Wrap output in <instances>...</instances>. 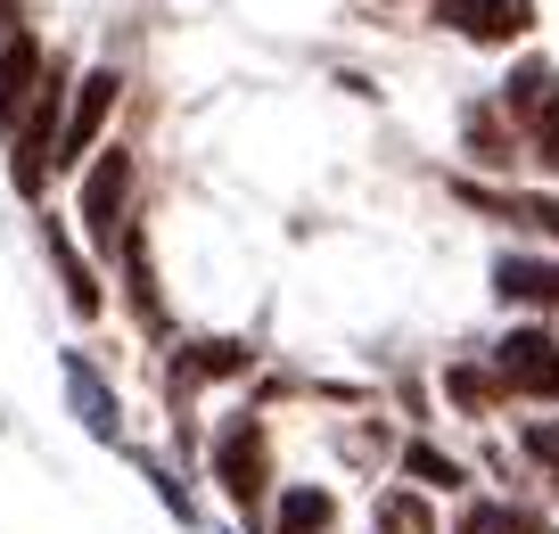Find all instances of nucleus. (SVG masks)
Returning a JSON list of instances; mask_svg holds the SVG:
<instances>
[{
    "mask_svg": "<svg viewBox=\"0 0 559 534\" xmlns=\"http://www.w3.org/2000/svg\"><path fill=\"white\" fill-rule=\"evenodd\" d=\"M123 206H132V156L99 149L91 173H83V230H91V247H107V256L123 247Z\"/></svg>",
    "mask_w": 559,
    "mask_h": 534,
    "instance_id": "3",
    "label": "nucleus"
},
{
    "mask_svg": "<svg viewBox=\"0 0 559 534\" xmlns=\"http://www.w3.org/2000/svg\"><path fill=\"white\" fill-rule=\"evenodd\" d=\"M50 256H58V280H67V305L91 321V312H99V280H91V263L74 256V239H67L58 223H50Z\"/></svg>",
    "mask_w": 559,
    "mask_h": 534,
    "instance_id": "14",
    "label": "nucleus"
},
{
    "mask_svg": "<svg viewBox=\"0 0 559 534\" xmlns=\"http://www.w3.org/2000/svg\"><path fill=\"white\" fill-rule=\"evenodd\" d=\"M403 477H419L428 494H453V485H469V468H461L453 452H437V444H403Z\"/></svg>",
    "mask_w": 559,
    "mask_h": 534,
    "instance_id": "15",
    "label": "nucleus"
},
{
    "mask_svg": "<svg viewBox=\"0 0 559 534\" xmlns=\"http://www.w3.org/2000/svg\"><path fill=\"white\" fill-rule=\"evenodd\" d=\"M444 395H453L461 412H486V403H502V379L477 370V363H453V370H444Z\"/></svg>",
    "mask_w": 559,
    "mask_h": 534,
    "instance_id": "16",
    "label": "nucleus"
},
{
    "mask_svg": "<svg viewBox=\"0 0 559 534\" xmlns=\"http://www.w3.org/2000/svg\"><path fill=\"white\" fill-rule=\"evenodd\" d=\"M493 296H502V305H559V263L502 256L493 263Z\"/></svg>",
    "mask_w": 559,
    "mask_h": 534,
    "instance_id": "12",
    "label": "nucleus"
},
{
    "mask_svg": "<svg viewBox=\"0 0 559 534\" xmlns=\"http://www.w3.org/2000/svg\"><path fill=\"white\" fill-rule=\"evenodd\" d=\"M502 116L519 123V132L535 140V156L559 173V67H543V58H535V67H519L502 83Z\"/></svg>",
    "mask_w": 559,
    "mask_h": 534,
    "instance_id": "2",
    "label": "nucleus"
},
{
    "mask_svg": "<svg viewBox=\"0 0 559 534\" xmlns=\"http://www.w3.org/2000/svg\"><path fill=\"white\" fill-rule=\"evenodd\" d=\"M437 25H453L469 41H519L535 25V0H437Z\"/></svg>",
    "mask_w": 559,
    "mask_h": 534,
    "instance_id": "7",
    "label": "nucleus"
},
{
    "mask_svg": "<svg viewBox=\"0 0 559 534\" xmlns=\"http://www.w3.org/2000/svg\"><path fill=\"white\" fill-rule=\"evenodd\" d=\"M247 363H255V354H247L239 337H198V345H181V354H174V403L198 395L206 379H239Z\"/></svg>",
    "mask_w": 559,
    "mask_h": 534,
    "instance_id": "8",
    "label": "nucleus"
},
{
    "mask_svg": "<svg viewBox=\"0 0 559 534\" xmlns=\"http://www.w3.org/2000/svg\"><path fill=\"white\" fill-rule=\"evenodd\" d=\"M41 74H50V67H41V41H34V34L0 58V140H17L25 107H34V91H41Z\"/></svg>",
    "mask_w": 559,
    "mask_h": 534,
    "instance_id": "9",
    "label": "nucleus"
},
{
    "mask_svg": "<svg viewBox=\"0 0 559 534\" xmlns=\"http://www.w3.org/2000/svg\"><path fill=\"white\" fill-rule=\"evenodd\" d=\"M58 379H67V403H74V419H83L99 444H123V403H116V387H107V370L91 363L83 345L74 354H58Z\"/></svg>",
    "mask_w": 559,
    "mask_h": 534,
    "instance_id": "5",
    "label": "nucleus"
},
{
    "mask_svg": "<svg viewBox=\"0 0 559 534\" xmlns=\"http://www.w3.org/2000/svg\"><path fill=\"white\" fill-rule=\"evenodd\" d=\"M116 67H91L83 83H74V107H67V132H58V165H83L91 149H99V123H107V107H116Z\"/></svg>",
    "mask_w": 559,
    "mask_h": 534,
    "instance_id": "6",
    "label": "nucleus"
},
{
    "mask_svg": "<svg viewBox=\"0 0 559 534\" xmlns=\"http://www.w3.org/2000/svg\"><path fill=\"white\" fill-rule=\"evenodd\" d=\"M25 41V0H0V58Z\"/></svg>",
    "mask_w": 559,
    "mask_h": 534,
    "instance_id": "19",
    "label": "nucleus"
},
{
    "mask_svg": "<svg viewBox=\"0 0 559 534\" xmlns=\"http://www.w3.org/2000/svg\"><path fill=\"white\" fill-rule=\"evenodd\" d=\"M379 534H437V510L419 494H379Z\"/></svg>",
    "mask_w": 559,
    "mask_h": 534,
    "instance_id": "17",
    "label": "nucleus"
},
{
    "mask_svg": "<svg viewBox=\"0 0 559 534\" xmlns=\"http://www.w3.org/2000/svg\"><path fill=\"white\" fill-rule=\"evenodd\" d=\"M330 526H337V494L330 485H280L272 534H330Z\"/></svg>",
    "mask_w": 559,
    "mask_h": 534,
    "instance_id": "11",
    "label": "nucleus"
},
{
    "mask_svg": "<svg viewBox=\"0 0 559 534\" xmlns=\"http://www.w3.org/2000/svg\"><path fill=\"white\" fill-rule=\"evenodd\" d=\"M214 485H223L239 510H263V494H272V436H263L255 412H230L223 428H214Z\"/></svg>",
    "mask_w": 559,
    "mask_h": 534,
    "instance_id": "1",
    "label": "nucleus"
},
{
    "mask_svg": "<svg viewBox=\"0 0 559 534\" xmlns=\"http://www.w3.org/2000/svg\"><path fill=\"white\" fill-rule=\"evenodd\" d=\"M461 534H559L543 510H526V501H469L461 510Z\"/></svg>",
    "mask_w": 559,
    "mask_h": 534,
    "instance_id": "13",
    "label": "nucleus"
},
{
    "mask_svg": "<svg viewBox=\"0 0 559 534\" xmlns=\"http://www.w3.org/2000/svg\"><path fill=\"white\" fill-rule=\"evenodd\" d=\"M526 452H535V461H551V468H559V419H543V428H526Z\"/></svg>",
    "mask_w": 559,
    "mask_h": 534,
    "instance_id": "20",
    "label": "nucleus"
},
{
    "mask_svg": "<svg viewBox=\"0 0 559 534\" xmlns=\"http://www.w3.org/2000/svg\"><path fill=\"white\" fill-rule=\"evenodd\" d=\"M461 132H469V149L486 156V165H510V140H502V123H493V107H469Z\"/></svg>",
    "mask_w": 559,
    "mask_h": 534,
    "instance_id": "18",
    "label": "nucleus"
},
{
    "mask_svg": "<svg viewBox=\"0 0 559 534\" xmlns=\"http://www.w3.org/2000/svg\"><path fill=\"white\" fill-rule=\"evenodd\" d=\"M493 379H502V395L559 403V337L551 329H510V337L493 345Z\"/></svg>",
    "mask_w": 559,
    "mask_h": 534,
    "instance_id": "4",
    "label": "nucleus"
},
{
    "mask_svg": "<svg viewBox=\"0 0 559 534\" xmlns=\"http://www.w3.org/2000/svg\"><path fill=\"white\" fill-rule=\"evenodd\" d=\"M453 198L461 206L502 214V223H526V230H543V239H559V198H543V190H477V181H453Z\"/></svg>",
    "mask_w": 559,
    "mask_h": 534,
    "instance_id": "10",
    "label": "nucleus"
}]
</instances>
